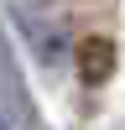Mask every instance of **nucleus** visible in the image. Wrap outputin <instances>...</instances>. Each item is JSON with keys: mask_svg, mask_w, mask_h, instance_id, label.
I'll return each mask as SVG.
<instances>
[{"mask_svg": "<svg viewBox=\"0 0 125 130\" xmlns=\"http://www.w3.org/2000/svg\"><path fill=\"white\" fill-rule=\"evenodd\" d=\"M78 73H83V83H104L115 73V47L104 37H89V42H78Z\"/></svg>", "mask_w": 125, "mask_h": 130, "instance_id": "obj_1", "label": "nucleus"}, {"mask_svg": "<svg viewBox=\"0 0 125 130\" xmlns=\"http://www.w3.org/2000/svg\"><path fill=\"white\" fill-rule=\"evenodd\" d=\"M0 130H5V125H0Z\"/></svg>", "mask_w": 125, "mask_h": 130, "instance_id": "obj_2", "label": "nucleus"}]
</instances>
